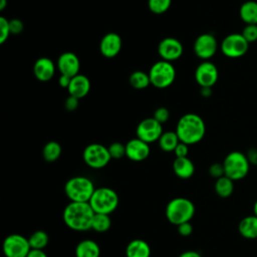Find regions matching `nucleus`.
Returning a JSON list of instances; mask_svg holds the SVG:
<instances>
[{"label": "nucleus", "instance_id": "1", "mask_svg": "<svg viewBox=\"0 0 257 257\" xmlns=\"http://www.w3.org/2000/svg\"><path fill=\"white\" fill-rule=\"evenodd\" d=\"M94 214L88 202H70L63 210V221L71 230L86 231L91 229Z\"/></svg>", "mask_w": 257, "mask_h": 257}, {"label": "nucleus", "instance_id": "2", "mask_svg": "<svg viewBox=\"0 0 257 257\" xmlns=\"http://www.w3.org/2000/svg\"><path fill=\"white\" fill-rule=\"evenodd\" d=\"M176 133L180 142L190 146L201 142L206 133V124L203 118L193 112L180 117L176 126Z\"/></svg>", "mask_w": 257, "mask_h": 257}, {"label": "nucleus", "instance_id": "3", "mask_svg": "<svg viewBox=\"0 0 257 257\" xmlns=\"http://www.w3.org/2000/svg\"><path fill=\"white\" fill-rule=\"evenodd\" d=\"M95 188L92 181L84 176L70 178L64 185V192L71 202H89Z\"/></svg>", "mask_w": 257, "mask_h": 257}, {"label": "nucleus", "instance_id": "4", "mask_svg": "<svg viewBox=\"0 0 257 257\" xmlns=\"http://www.w3.org/2000/svg\"><path fill=\"white\" fill-rule=\"evenodd\" d=\"M195 215V205L187 198L178 197L171 200L166 207V217L174 225L190 222Z\"/></svg>", "mask_w": 257, "mask_h": 257}, {"label": "nucleus", "instance_id": "5", "mask_svg": "<svg viewBox=\"0 0 257 257\" xmlns=\"http://www.w3.org/2000/svg\"><path fill=\"white\" fill-rule=\"evenodd\" d=\"M225 176L233 181H239L244 179L250 169V163L246 154L239 151H233L229 153L223 161Z\"/></svg>", "mask_w": 257, "mask_h": 257}, {"label": "nucleus", "instance_id": "6", "mask_svg": "<svg viewBox=\"0 0 257 257\" xmlns=\"http://www.w3.org/2000/svg\"><path fill=\"white\" fill-rule=\"evenodd\" d=\"M88 203L94 213L109 215L118 205V196L114 190L107 187H100L94 190Z\"/></svg>", "mask_w": 257, "mask_h": 257}, {"label": "nucleus", "instance_id": "7", "mask_svg": "<svg viewBox=\"0 0 257 257\" xmlns=\"http://www.w3.org/2000/svg\"><path fill=\"white\" fill-rule=\"evenodd\" d=\"M151 84L157 88L164 89L173 84L176 79V69L172 62L159 60L155 62L148 72Z\"/></svg>", "mask_w": 257, "mask_h": 257}, {"label": "nucleus", "instance_id": "8", "mask_svg": "<svg viewBox=\"0 0 257 257\" xmlns=\"http://www.w3.org/2000/svg\"><path fill=\"white\" fill-rule=\"evenodd\" d=\"M84 163L91 169H102L111 160L108 149L101 144H90L82 153Z\"/></svg>", "mask_w": 257, "mask_h": 257}, {"label": "nucleus", "instance_id": "9", "mask_svg": "<svg viewBox=\"0 0 257 257\" xmlns=\"http://www.w3.org/2000/svg\"><path fill=\"white\" fill-rule=\"evenodd\" d=\"M248 48L249 43L241 33H231L221 42V51L229 58H239L245 55Z\"/></svg>", "mask_w": 257, "mask_h": 257}, {"label": "nucleus", "instance_id": "10", "mask_svg": "<svg viewBox=\"0 0 257 257\" xmlns=\"http://www.w3.org/2000/svg\"><path fill=\"white\" fill-rule=\"evenodd\" d=\"M3 253L6 257H27L31 250L29 241L21 234H10L3 241Z\"/></svg>", "mask_w": 257, "mask_h": 257}, {"label": "nucleus", "instance_id": "11", "mask_svg": "<svg viewBox=\"0 0 257 257\" xmlns=\"http://www.w3.org/2000/svg\"><path fill=\"white\" fill-rule=\"evenodd\" d=\"M193 49L196 56L205 61L212 58L216 54L218 49V41L213 34L203 33L195 39Z\"/></svg>", "mask_w": 257, "mask_h": 257}, {"label": "nucleus", "instance_id": "12", "mask_svg": "<svg viewBox=\"0 0 257 257\" xmlns=\"http://www.w3.org/2000/svg\"><path fill=\"white\" fill-rule=\"evenodd\" d=\"M163 133L162 123L157 121L153 116L143 119L136 130L137 138L148 144L159 141Z\"/></svg>", "mask_w": 257, "mask_h": 257}, {"label": "nucleus", "instance_id": "13", "mask_svg": "<svg viewBox=\"0 0 257 257\" xmlns=\"http://www.w3.org/2000/svg\"><path fill=\"white\" fill-rule=\"evenodd\" d=\"M184 52L181 41L175 37H165L158 45V53L162 60L173 62L179 59Z\"/></svg>", "mask_w": 257, "mask_h": 257}, {"label": "nucleus", "instance_id": "14", "mask_svg": "<svg viewBox=\"0 0 257 257\" xmlns=\"http://www.w3.org/2000/svg\"><path fill=\"white\" fill-rule=\"evenodd\" d=\"M219 72L217 66L209 60L201 62L195 70L196 82L201 87H212L217 82Z\"/></svg>", "mask_w": 257, "mask_h": 257}, {"label": "nucleus", "instance_id": "15", "mask_svg": "<svg viewBox=\"0 0 257 257\" xmlns=\"http://www.w3.org/2000/svg\"><path fill=\"white\" fill-rule=\"evenodd\" d=\"M56 66L60 74L73 77L79 74L80 61L75 53L71 51H66L59 55Z\"/></svg>", "mask_w": 257, "mask_h": 257}, {"label": "nucleus", "instance_id": "16", "mask_svg": "<svg viewBox=\"0 0 257 257\" xmlns=\"http://www.w3.org/2000/svg\"><path fill=\"white\" fill-rule=\"evenodd\" d=\"M121 37L115 32H108L101 38L99 42V51L106 58L115 57L121 50Z\"/></svg>", "mask_w": 257, "mask_h": 257}, {"label": "nucleus", "instance_id": "17", "mask_svg": "<svg viewBox=\"0 0 257 257\" xmlns=\"http://www.w3.org/2000/svg\"><path fill=\"white\" fill-rule=\"evenodd\" d=\"M150 144L135 138L125 144V156L133 162L145 161L150 155Z\"/></svg>", "mask_w": 257, "mask_h": 257}, {"label": "nucleus", "instance_id": "18", "mask_svg": "<svg viewBox=\"0 0 257 257\" xmlns=\"http://www.w3.org/2000/svg\"><path fill=\"white\" fill-rule=\"evenodd\" d=\"M33 73L39 81H48L54 76L55 64L48 57H40L34 62Z\"/></svg>", "mask_w": 257, "mask_h": 257}, {"label": "nucleus", "instance_id": "19", "mask_svg": "<svg viewBox=\"0 0 257 257\" xmlns=\"http://www.w3.org/2000/svg\"><path fill=\"white\" fill-rule=\"evenodd\" d=\"M67 90L69 95L81 99L86 96L90 90V80L86 75L79 73L71 78Z\"/></svg>", "mask_w": 257, "mask_h": 257}, {"label": "nucleus", "instance_id": "20", "mask_svg": "<svg viewBox=\"0 0 257 257\" xmlns=\"http://www.w3.org/2000/svg\"><path fill=\"white\" fill-rule=\"evenodd\" d=\"M173 171L180 179H190L195 173V165L188 158H176L173 162Z\"/></svg>", "mask_w": 257, "mask_h": 257}, {"label": "nucleus", "instance_id": "21", "mask_svg": "<svg viewBox=\"0 0 257 257\" xmlns=\"http://www.w3.org/2000/svg\"><path fill=\"white\" fill-rule=\"evenodd\" d=\"M126 257H150L151 247L147 241L143 239L132 240L125 248Z\"/></svg>", "mask_w": 257, "mask_h": 257}, {"label": "nucleus", "instance_id": "22", "mask_svg": "<svg viewBox=\"0 0 257 257\" xmlns=\"http://www.w3.org/2000/svg\"><path fill=\"white\" fill-rule=\"evenodd\" d=\"M238 231L246 239H257V217L255 215L244 217L239 222Z\"/></svg>", "mask_w": 257, "mask_h": 257}, {"label": "nucleus", "instance_id": "23", "mask_svg": "<svg viewBox=\"0 0 257 257\" xmlns=\"http://www.w3.org/2000/svg\"><path fill=\"white\" fill-rule=\"evenodd\" d=\"M99 246L91 239H84L75 247V257H99Z\"/></svg>", "mask_w": 257, "mask_h": 257}, {"label": "nucleus", "instance_id": "24", "mask_svg": "<svg viewBox=\"0 0 257 257\" xmlns=\"http://www.w3.org/2000/svg\"><path fill=\"white\" fill-rule=\"evenodd\" d=\"M241 20L246 24H257V2L248 0L242 3L239 9Z\"/></svg>", "mask_w": 257, "mask_h": 257}, {"label": "nucleus", "instance_id": "25", "mask_svg": "<svg viewBox=\"0 0 257 257\" xmlns=\"http://www.w3.org/2000/svg\"><path fill=\"white\" fill-rule=\"evenodd\" d=\"M158 143H159L160 148L164 152H174V150L180 143V140H179V137L176 132L168 131V132H164L162 134Z\"/></svg>", "mask_w": 257, "mask_h": 257}, {"label": "nucleus", "instance_id": "26", "mask_svg": "<svg viewBox=\"0 0 257 257\" xmlns=\"http://www.w3.org/2000/svg\"><path fill=\"white\" fill-rule=\"evenodd\" d=\"M215 192L221 198H228L234 191V181L230 178L223 176L215 182Z\"/></svg>", "mask_w": 257, "mask_h": 257}, {"label": "nucleus", "instance_id": "27", "mask_svg": "<svg viewBox=\"0 0 257 257\" xmlns=\"http://www.w3.org/2000/svg\"><path fill=\"white\" fill-rule=\"evenodd\" d=\"M128 82L136 89H144L151 84L149 73L142 70L134 71L128 77Z\"/></svg>", "mask_w": 257, "mask_h": 257}, {"label": "nucleus", "instance_id": "28", "mask_svg": "<svg viewBox=\"0 0 257 257\" xmlns=\"http://www.w3.org/2000/svg\"><path fill=\"white\" fill-rule=\"evenodd\" d=\"M61 155V147L60 145L55 141H50L45 144L42 150V156L43 159L48 162L52 163L59 159Z\"/></svg>", "mask_w": 257, "mask_h": 257}, {"label": "nucleus", "instance_id": "29", "mask_svg": "<svg viewBox=\"0 0 257 257\" xmlns=\"http://www.w3.org/2000/svg\"><path fill=\"white\" fill-rule=\"evenodd\" d=\"M111 226V219L108 214H100V213H95L92 224H91V229L103 233L106 232Z\"/></svg>", "mask_w": 257, "mask_h": 257}, {"label": "nucleus", "instance_id": "30", "mask_svg": "<svg viewBox=\"0 0 257 257\" xmlns=\"http://www.w3.org/2000/svg\"><path fill=\"white\" fill-rule=\"evenodd\" d=\"M28 241L31 249L43 250V248H45L48 244L49 237L45 231L37 230L30 235V237L28 238Z\"/></svg>", "mask_w": 257, "mask_h": 257}, {"label": "nucleus", "instance_id": "31", "mask_svg": "<svg viewBox=\"0 0 257 257\" xmlns=\"http://www.w3.org/2000/svg\"><path fill=\"white\" fill-rule=\"evenodd\" d=\"M172 5V0H148V7L154 14L167 12Z\"/></svg>", "mask_w": 257, "mask_h": 257}, {"label": "nucleus", "instance_id": "32", "mask_svg": "<svg viewBox=\"0 0 257 257\" xmlns=\"http://www.w3.org/2000/svg\"><path fill=\"white\" fill-rule=\"evenodd\" d=\"M107 149H108L111 159L118 160L125 156V145H123L121 143H118V142L112 143L109 145V147Z\"/></svg>", "mask_w": 257, "mask_h": 257}, {"label": "nucleus", "instance_id": "33", "mask_svg": "<svg viewBox=\"0 0 257 257\" xmlns=\"http://www.w3.org/2000/svg\"><path fill=\"white\" fill-rule=\"evenodd\" d=\"M241 34L248 43L255 42L257 40V24H246Z\"/></svg>", "mask_w": 257, "mask_h": 257}, {"label": "nucleus", "instance_id": "34", "mask_svg": "<svg viewBox=\"0 0 257 257\" xmlns=\"http://www.w3.org/2000/svg\"><path fill=\"white\" fill-rule=\"evenodd\" d=\"M10 32V26H9V20L6 19L4 16L0 17V44H3L6 42V40L9 38Z\"/></svg>", "mask_w": 257, "mask_h": 257}, {"label": "nucleus", "instance_id": "35", "mask_svg": "<svg viewBox=\"0 0 257 257\" xmlns=\"http://www.w3.org/2000/svg\"><path fill=\"white\" fill-rule=\"evenodd\" d=\"M153 117L159 121L160 123H165L166 121H168V119L170 118V111L167 107L165 106H160L158 107L155 111H154V115Z\"/></svg>", "mask_w": 257, "mask_h": 257}, {"label": "nucleus", "instance_id": "36", "mask_svg": "<svg viewBox=\"0 0 257 257\" xmlns=\"http://www.w3.org/2000/svg\"><path fill=\"white\" fill-rule=\"evenodd\" d=\"M209 175L212 178H215L216 180L225 176V171H224V166L223 163H214L209 167Z\"/></svg>", "mask_w": 257, "mask_h": 257}, {"label": "nucleus", "instance_id": "37", "mask_svg": "<svg viewBox=\"0 0 257 257\" xmlns=\"http://www.w3.org/2000/svg\"><path fill=\"white\" fill-rule=\"evenodd\" d=\"M9 26H10L11 34H19L24 29L23 22L18 18H13V19L9 20Z\"/></svg>", "mask_w": 257, "mask_h": 257}, {"label": "nucleus", "instance_id": "38", "mask_svg": "<svg viewBox=\"0 0 257 257\" xmlns=\"http://www.w3.org/2000/svg\"><path fill=\"white\" fill-rule=\"evenodd\" d=\"M79 100L80 99L77 98V97H74L72 95H68V97L64 101V107L68 111H73V110H75L78 107Z\"/></svg>", "mask_w": 257, "mask_h": 257}, {"label": "nucleus", "instance_id": "39", "mask_svg": "<svg viewBox=\"0 0 257 257\" xmlns=\"http://www.w3.org/2000/svg\"><path fill=\"white\" fill-rule=\"evenodd\" d=\"M188 153H189V146L182 142H180L178 144V146L176 147V149L174 150V154H175L176 158L188 157Z\"/></svg>", "mask_w": 257, "mask_h": 257}, {"label": "nucleus", "instance_id": "40", "mask_svg": "<svg viewBox=\"0 0 257 257\" xmlns=\"http://www.w3.org/2000/svg\"><path fill=\"white\" fill-rule=\"evenodd\" d=\"M178 232L181 236L187 237L193 233V226L190 222H185L178 225Z\"/></svg>", "mask_w": 257, "mask_h": 257}, {"label": "nucleus", "instance_id": "41", "mask_svg": "<svg viewBox=\"0 0 257 257\" xmlns=\"http://www.w3.org/2000/svg\"><path fill=\"white\" fill-rule=\"evenodd\" d=\"M250 165L257 166V148H250L246 153Z\"/></svg>", "mask_w": 257, "mask_h": 257}, {"label": "nucleus", "instance_id": "42", "mask_svg": "<svg viewBox=\"0 0 257 257\" xmlns=\"http://www.w3.org/2000/svg\"><path fill=\"white\" fill-rule=\"evenodd\" d=\"M71 78L70 76H67V75H63V74H60L59 78H58V83L59 85L62 87V88H68L69 84H70V81H71Z\"/></svg>", "mask_w": 257, "mask_h": 257}, {"label": "nucleus", "instance_id": "43", "mask_svg": "<svg viewBox=\"0 0 257 257\" xmlns=\"http://www.w3.org/2000/svg\"><path fill=\"white\" fill-rule=\"evenodd\" d=\"M27 257H47V255H46V253L43 250L31 249L30 252L28 253Z\"/></svg>", "mask_w": 257, "mask_h": 257}, {"label": "nucleus", "instance_id": "44", "mask_svg": "<svg viewBox=\"0 0 257 257\" xmlns=\"http://www.w3.org/2000/svg\"><path fill=\"white\" fill-rule=\"evenodd\" d=\"M179 257H202L201 254L194 250H188L179 255Z\"/></svg>", "mask_w": 257, "mask_h": 257}, {"label": "nucleus", "instance_id": "45", "mask_svg": "<svg viewBox=\"0 0 257 257\" xmlns=\"http://www.w3.org/2000/svg\"><path fill=\"white\" fill-rule=\"evenodd\" d=\"M200 93L204 97H209L212 94V87H201Z\"/></svg>", "mask_w": 257, "mask_h": 257}, {"label": "nucleus", "instance_id": "46", "mask_svg": "<svg viewBox=\"0 0 257 257\" xmlns=\"http://www.w3.org/2000/svg\"><path fill=\"white\" fill-rule=\"evenodd\" d=\"M7 6V0H0V10H4Z\"/></svg>", "mask_w": 257, "mask_h": 257}, {"label": "nucleus", "instance_id": "47", "mask_svg": "<svg viewBox=\"0 0 257 257\" xmlns=\"http://www.w3.org/2000/svg\"><path fill=\"white\" fill-rule=\"evenodd\" d=\"M253 212H254V215L257 217V200L255 201V203L253 205Z\"/></svg>", "mask_w": 257, "mask_h": 257}]
</instances>
